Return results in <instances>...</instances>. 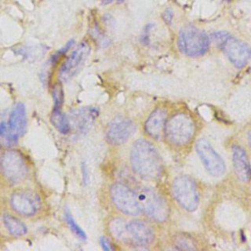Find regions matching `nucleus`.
<instances>
[{
    "label": "nucleus",
    "instance_id": "nucleus-9",
    "mask_svg": "<svg viewBox=\"0 0 251 251\" xmlns=\"http://www.w3.org/2000/svg\"><path fill=\"white\" fill-rule=\"evenodd\" d=\"M135 125L133 122L123 116L113 118L106 126L105 139L112 146L125 144L134 133Z\"/></svg>",
    "mask_w": 251,
    "mask_h": 251
},
{
    "label": "nucleus",
    "instance_id": "nucleus-16",
    "mask_svg": "<svg viewBox=\"0 0 251 251\" xmlns=\"http://www.w3.org/2000/svg\"><path fill=\"white\" fill-rule=\"evenodd\" d=\"M97 115V109L91 107L74 110L68 117L71 123V126H74L79 132H84L90 128Z\"/></svg>",
    "mask_w": 251,
    "mask_h": 251
},
{
    "label": "nucleus",
    "instance_id": "nucleus-19",
    "mask_svg": "<svg viewBox=\"0 0 251 251\" xmlns=\"http://www.w3.org/2000/svg\"><path fill=\"white\" fill-rule=\"evenodd\" d=\"M2 223L10 235L21 237L27 233V226L18 217L13 214L5 213L2 216Z\"/></svg>",
    "mask_w": 251,
    "mask_h": 251
},
{
    "label": "nucleus",
    "instance_id": "nucleus-4",
    "mask_svg": "<svg viewBox=\"0 0 251 251\" xmlns=\"http://www.w3.org/2000/svg\"><path fill=\"white\" fill-rule=\"evenodd\" d=\"M109 198L113 207L124 216L136 217L141 214L137 191L124 182L116 181L110 185Z\"/></svg>",
    "mask_w": 251,
    "mask_h": 251
},
{
    "label": "nucleus",
    "instance_id": "nucleus-13",
    "mask_svg": "<svg viewBox=\"0 0 251 251\" xmlns=\"http://www.w3.org/2000/svg\"><path fill=\"white\" fill-rule=\"evenodd\" d=\"M128 233L132 241V245L147 246L154 242L155 232L151 226L142 220L127 221Z\"/></svg>",
    "mask_w": 251,
    "mask_h": 251
},
{
    "label": "nucleus",
    "instance_id": "nucleus-7",
    "mask_svg": "<svg viewBox=\"0 0 251 251\" xmlns=\"http://www.w3.org/2000/svg\"><path fill=\"white\" fill-rule=\"evenodd\" d=\"M177 45L185 55L198 57L207 52L210 40L204 31L193 26H186L179 31Z\"/></svg>",
    "mask_w": 251,
    "mask_h": 251
},
{
    "label": "nucleus",
    "instance_id": "nucleus-11",
    "mask_svg": "<svg viewBox=\"0 0 251 251\" xmlns=\"http://www.w3.org/2000/svg\"><path fill=\"white\" fill-rule=\"evenodd\" d=\"M89 53V45L84 41L80 42L62 64L59 71L60 79L63 81L71 79L79 71Z\"/></svg>",
    "mask_w": 251,
    "mask_h": 251
},
{
    "label": "nucleus",
    "instance_id": "nucleus-22",
    "mask_svg": "<svg viewBox=\"0 0 251 251\" xmlns=\"http://www.w3.org/2000/svg\"><path fill=\"white\" fill-rule=\"evenodd\" d=\"M52 98L54 101L53 110H61L64 101V92L60 83H55L51 89Z\"/></svg>",
    "mask_w": 251,
    "mask_h": 251
},
{
    "label": "nucleus",
    "instance_id": "nucleus-26",
    "mask_svg": "<svg viewBox=\"0 0 251 251\" xmlns=\"http://www.w3.org/2000/svg\"><path fill=\"white\" fill-rule=\"evenodd\" d=\"M228 36H229L228 33H226V32H222V31H220V32H215V33L212 34V37H213L214 41H215L218 45H220V46L223 44V42H224Z\"/></svg>",
    "mask_w": 251,
    "mask_h": 251
},
{
    "label": "nucleus",
    "instance_id": "nucleus-21",
    "mask_svg": "<svg viewBox=\"0 0 251 251\" xmlns=\"http://www.w3.org/2000/svg\"><path fill=\"white\" fill-rule=\"evenodd\" d=\"M65 221H66L67 225L69 226V227L71 228V230L75 233V235H76L79 239H82V240L86 239V233L79 226V225L75 222V218L73 217V215L71 214V212L69 210L65 211Z\"/></svg>",
    "mask_w": 251,
    "mask_h": 251
},
{
    "label": "nucleus",
    "instance_id": "nucleus-32",
    "mask_svg": "<svg viewBox=\"0 0 251 251\" xmlns=\"http://www.w3.org/2000/svg\"><path fill=\"white\" fill-rule=\"evenodd\" d=\"M1 153H2V150L0 149V159H1Z\"/></svg>",
    "mask_w": 251,
    "mask_h": 251
},
{
    "label": "nucleus",
    "instance_id": "nucleus-1",
    "mask_svg": "<svg viewBox=\"0 0 251 251\" xmlns=\"http://www.w3.org/2000/svg\"><path fill=\"white\" fill-rule=\"evenodd\" d=\"M132 171L140 178L148 181L159 179L164 172L160 153L149 140L140 138L134 141L129 152Z\"/></svg>",
    "mask_w": 251,
    "mask_h": 251
},
{
    "label": "nucleus",
    "instance_id": "nucleus-3",
    "mask_svg": "<svg viewBox=\"0 0 251 251\" xmlns=\"http://www.w3.org/2000/svg\"><path fill=\"white\" fill-rule=\"evenodd\" d=\"M195 124L186 113L179 112L167 120L164 135L166 140L175 146H185L193 138Z\"/></svg>",
    "mask_w": 251,
    "mask_h": 251
},
{
    "label": "nucleus",
    "instance_id": "nucleus-6",
    "mask_svg": "<svg viewBox=\"0 0 251 251\" xmlns=\"http://www.w3.org/2000/svg\"><path fill=\"white\" fill-rule=\"evenodd\" d=\"M8 204L13 213L24 218L36 216L41 208L40 196L29 188H17L8 197Z\"/></svg>",
    "mask_w": 251,
    "mask_h": 251
},
{
    "label": "nucleus",
    "instance_id": "nucleus-28",
    "mask_svg": "<svg viewBox=\"0 0 251 251\" xmlns=\"http://www.w3.org/2000/svg\"><path fill=\"white\" fill-rule=\"evenodd\" d=\"M151 27H152V25H147L144 28V31H143L142 36H141V41L144 44H147L149 42V32H150Z\"/></svg>",
    "mask_w": 251,
    "mask_h": 251
},
{
    "label": "nucleus",
    "instance_id": "nucleus-12",
    "mask_svg": "<svg viewBox=\"0 0 251 251\" xmlns=\"http://www.w3.org/2000/svg\"><path fill=\"white\" fill-rule=\"evenodd\" d=\"M221 48L236 68H243L251 57L249 45L230 35L223 42Z\"/></svg>",
    "mask_w": 251,
    "mask_h": 251
},
{
    "label": "nucleus",
    "instance_id": "nucleus-27",
    "mask_svg": "<svg viewBox=\"0 0 251 251\" xmlns=\"http://www.w3.org/2000/svg\"><path fill=\"white\" fill-rule=\"evenodd\" d=\"M81 176H82L83 183L87 184L89 181V173H88V168L85 163L81 164Z\"/></svg>",
    "mask_w": 251,
    "mask_h": 251
},
{
    "label": "nucleus",
    "instance_id": "nucleus-29",
    "mask_svg": "<svg viewBox=\"0 0 251 251\" xmlns=\"http://www.w3.org/2000/svg\"><path fill=\"white\" fill-rule=\"evenodd\" d=\"M173 16H174L173 11L168 8V9H166L165 12L163 13V20H164L168 25H171L172 20H173Z\"/></svg>",
    "mask_w": 251,
    "mask_h": 251
},
{
    "label": "nucleus",
    "instance_id": "nucleus-8",
    "mask_svg": "<svg viewBox=\"0 0 251 251\" xmlns=\"http://www.w3.org/2000/svg\"><path fill=\"white\" fill-rule=\"evenodd\" d=\"M172 193L176 201L186 211L197 209L199 193L195 181L187 176L176 177L172 183Z\"/></svg>",
    "mask_w": 251,
    "mask_h": 251
},
{
    "label": "nucleus",
    "instance_id": "nucleus-14",
    "mask_svg": "<svg viewBox=\"0 0 251 251\" xmlns=\"http://www.w3.org/2000/svg\"><path fill=\"white\" fill-rule=\"evenodd\" d=\"M8 130L16 142L25 133L27 127V116L25 106L22 102H18L9 115L7 122Z\"/></svg>",
    "mask_w": 251,
    "mask_h": 251
},
{
    "label": "nucleus",
    "instance_id": "nucleus-23",
    "mask_svg": "<svg viewBox=\"0 0 251 251\" xmlns=\"http://www.w3.org/2000/svg\"><path fill=\"white\" fill-rule=\"evenodd\" d=\"M0 141H2L7 146H13L14 144L17 143L11 136L6 122H2L0 124Z\"/></svg>",
    "mask_w": 251,
    "mask_h": 251
},
{
    "label": "nucleus",
    "instance_id": "nucleus-31",
    "mask_svg": "<svg viewBox=\"0 0 251 251\" xmlns=\"http://www.w3.org/2000/svg\"><path fill=\"white\" fill-rule=\"evenodd\" d=\"M248 141H249V144L251 145V130L248 133Z\"/></svg>",
    "mask_w": 251,
    "mask_h": 251
},
{
    "label": "nucleus",
    "instance_id": "nucleus-33",
    "mask_svg": "<svg viewBox=\"0 0 251 251\" xmlns=\"http://www.w3.org/2000/svg\"><path fill=\"white\" fill-rule=\"evenodd\" d=\"M228 1H229V0H228Z\"/></svg>",
    "mask_w": 251,
    "mask_h": 251
},
{
    "label": "nucleus",
    "instance_id": "nucleus-25",
    "mask_svg": "<svg viewBox=\"0 0 251 251\" xmlns=\"http://www.w3.org/2000/svg\"><path fill=\"white\" fill-rule=\"evenodd\" d=\"M99 242H100V245L101 247L106 250V251H111V250H114L115 249V246L114 244L112 243L111 239L107 236H101L99 238Z\"/></svg>",
    "mask_w": 251,
    "mask_h": 251
},
{
    "label": "nucleus",
    "instance_id": "nucleus-24",
    "mask_svg": "<svg viewBox=\"0 0 251 251\" xmlns=\"http://www.w3.org/2000/svg\"><path fill=\"white\" fill-rule=\"evenodd\" d=\"M175 244L177 246L178 249H194L195 246L192 245L190 242L189 237L183 235H177L175 238Z\"/></svg>",
    "mask_w": 251,
    "mask_h": 251
},
{
    "label": "nucleus",
    "instance_id": "nucleus-15",
    "mask_svg": "<svg viewBox=\"0 0 251 251\" xmlns=\"http://www.w3.org/2000/svg\"><path fill=\"white\" fill-rule=\"evenodd\" d=\"M167 120L166 109L156 108L144 122V131L151 138L159 139L164 134Z\"/></svg>",
    "mask_w": 251,
    "mask_h": 251
},
{
    "label": "nucleus",
    "instance_id": "nucleus-20",
    "mask_svg": "<svg viewBox=\"0 0 251 251\" xmlns=\"http://www.w3.org/2000/svg\"><path fill=\"white\" fill-rule=\"evenodd\" d=\"M50 122L52 123L54 127L62 134H68L72 129L69 117L61 110H52Z\"/></svg>",
    "mask_w": 251,
    "mask_h": 251
},
{
    "label": "nucleus",
    "instance_id": "nucleus-18",
    "mask_svg": "<svg viewBox=\"0 0 251 251\" xmlns=\"http://www.w3.org/2000/svg\"><path fill=\"white\" fill-rule=\"evenodd\" d=\"M107 228L109 234L114 238V240L123 244L132 245V241L128 233L127 221L125 218L112 217L107 223Z\"/></svg>",
    "mask_w": 251,
    "mask_h": 251
},
{
    "label": "nucleus",
    "instance_id": "nucleus-5",
    "mask_svg": "<svg viewBox=\"0 0 251 251\" xmlns=\"http://www.w3.org/2000/svg\"><path fill=\"white\" fill-rule=\"evenodd\" d=\"M141 213L156 223H164L170 215V208L166 199L150 187H142L137 191Z\"/></svg>",
    "mask_w": 251,
    "mask_h": 251
},
{
    "label": "nucleus",
    "instance_id": "nucleus-10",
    "mask_svg": "<svg viewBox=\"0 0 251 251\" xmlns=\"http://www.w3.org/2000/svg\"><path fill=\"white\" fill-rule=\"evenodd\" d=\"M195 150L200 157L205 169L213 176H221L226 171V165L222 157L215 151L212 145L204 138L197 140Z\"/></svg>",
    "mask_w": 251,
    "mask_h": 251
},
{
    "label": "nucleus",
    "instance_id": "nucleus-2",
    "mask_svg": "<svg viewBox=\"0 0 251 251\" xmlns=\"http://www.w3.org/2000/svg\"><path fill=\"white\" fill-rule=\"evenodd\" d=\"M0 176L10 186H17L25 181L29 176V166L25 156L12 147L3 150L0 159Z\"/></svg>",
    "mask_w": 251,
    "mask_h": 251
},
{
    "label": "nucleus",
    "instance_id": "nucleus-17",
    "mask_svg": "<svg viewBox=\"0 0 251 251\" xmlns=\"http://www.w3.org/2000/svg\"><path fill=\"white\" fill-rule=\"evenodd\" d=\"M232 163L236 176L240 181H248L251 177V167L246 154V151L239 145H233Z\"/></svg>",
    "mask_w": 251,
    "mask_h": 251
},
{
    "label": "nucleus",
    "instance_id": "nucleus-30",
    "mask_svg": "<svg viewBox=\"0 0 251 251\" xmlns=\"http://www.w3.org/2000/svg\"><path fill=\"white\" fill-rule=\"evenodd\" d=\"M124 0H106L105 3H111V2H123Z\"/></svg>",
    "mask_w": 251,
    "mask_h": 251
}]
</instances>
